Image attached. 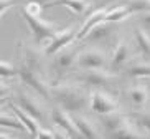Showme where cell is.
I'll return each mask as SVG.
<instances>
[{
	"mask_svg": "<svg viewBox=\"0 0 150 139\" xmlns=\"http://www.w3.org/2000/svg\"><path fill=\"white\" fill-rule=\"evenodd\" d=\"M149 12H150V0H149Z\"/></svg>",
	"mask_w": 150,
	"mask_h": 139,
	"instance_id": "33",
	"label": "cell"
},
{
	"mask_svg": "<svg viewBox=\"0 0 150 139\" xmlns=\"http://www.w3.org/2000/svg\"><path fill=\"white\" fill-rule=\"evenodd\" d=\"M54 139H71V136L68 134L66 131L56 128V129H54Z\"/></svg>",
	"mask_w": 150,
	"mask_h": 139,
	"instance_id": "31",
	"label": "cell"
},
{
	"mask_svg": "<svg viewBox=\"0 0 150 139\" xmlns=\"http://www.w3.org/2000/svg\"><path fill=\"white\" fill-rule=\"evenodd\" d=\"M130 15H132V12H130V9H129L127 5H120V7L109 9L104 22H107V23H120V22H124L125 18H129Z\"/></svg>",
	"mask_w": 150,
	"mask_h": 139,
	"instance_id": "24",
	"label": "cell"
},
{
	"mask_svg": "<svg viewBox=\"0 0 150 139\" xmlns=\"http://www.w3.org/2000/svg\"><path fill=\"white\" fill-rule=\"evenodd\" d=\"M115 23H107V22H102L99 25L93 28L89 31V35L86 36V40L89 41H106L109 40L110 36L115 35Z\"/></svg>",
	"mask_w": 150,
	"mask_h": 139,
	"instance_id": "17",
	"label": "cell"
},
{
	"mask_svg": "<svg viewBox=\"0 0 150 139\" xmlns=\"http://www.w3.org/2000/svg\"><path fill=\"white\" fill-rule=\"evenodd\" d=\"M89 109L93 113H96L97 116H107L110 113L119 111V104L107 91L94 90V91H91Z\"/></svg>",
	"mask_w": 150,
	"mask_h": 139,
	"instance_id": "4",
	"label": "cell"
},
{
	"mask_svg": "<svg viewBox=\"0 0 150 139\" xmlns=\"http://www.w3.org/2000/svg\"><path fill=\"white\" fill-rule=\"evenodd\" d=\"M10 109H12V113H15V114L20 118V121L23 123V126L27 128V131L31 136L38 134V131H40L41 128H40V123H38L36 118H33L31 114H28L27 111H23V109L20 108V106H17V104H10Z\"/></svg>",
	"mask_w": 150,
	"mask_h": 139,
	"instance_id": "19",
	"label": "cell"
},
{
	"mask_svg": "<svg viewBox=\"0 0 150 139\" xmlns=\"http://www.w3.org/2000/svg\"><path fill=\"white\" fill-rule=\"evenodd\" d=\"M35 139H54V131L41 128V129L38 131V134L35 136Z\"/></svg>",
	"mask_w": 150,
	"mask_h": 139,
	"instance_id": "29",
	"label": "cell"
},
{
	"mask_svg": "<svg viewBox=\"0 0 150 139\" xmlns=\"http://www.w3.org/2000/svg\"><path fill=\"white\" fill-rule=\"evenodd\" d=\"M130 56H132V53H130L129 43L124 41V40H119L115 43L114 50H112V56H110V60H109V71L115 75V73H119L120 70H124L125 65L130 61Z\"/></svg>",
	"mask_w": 150,
	"mask_h": 139,
	"instance_id": "10",
	"label": "cell"
},
{
	"mask_svg": "<svg viewBox=\"0 0 150 139\" xmlns=\"http://www.w3.org/2000/svg\"><path fill=\"white\" fill-rule=\"evenodd\" d=\"M78 81L84 88L89 90H101V91H109L114 90L115 86V76L114 73L106 71V70H86L78 76Z\"/></svg>",
	"mask_w": 150,
	"mask_h": 139,
	"instance_id": "2",
	"label": "cell"
},
{
	"mask_svg": "<svg viewBox=\"0 0 150 139\" xmlns=\"http://www.w3.org/2000/svg\"><path fill=\"white\" fill-rule=\"evenodd\" d=\"M107 55L101 48H88L81 51L78 56V66L86 71V70H104L107 65Z\"/></svg>",
	"mask_w": 150,
	"mask_h": 139,
	"instance_id": "7",
	"label": "cell"
},
{
	"mask_svg": "<svg viewBox=\"0 0 150 139\" xmlns=\"http://www.w3.org/2000/svg\"><path fill=\"white\" fill-rule=\"evenodd\" d=\"M127 121H129V116L122 114L120 111L110 113V114H107V116H99V123H101L106 136L110 134V133H114V131H117V129H120Z\"/></svg>",
	"mask_w": 150,
	"mask_h": 139,
	"instance_id": "15",
	"label": "cell"
},
{
	"mask_svg": "<svg viewBox=\"0 0 150 139\" xmlns=\"http://www.w3.org/2000/svg\"><path fill=\"white\" fill-rule=\"evenodd\" d=\"M140 23L149 30L150 28V12H145V14H140Z\"/></svg>",
	"mask_w": 150,
	"mask_h": 139,
	"instance_id": "30",
	"label": "cell"
},
{
	"mask_svg": "<svg viewBox=\"0 0 150 139\" xmlns=\"http://www.w3.org/2000/svg\"><path fill=\"white\" fill-rule=\"evenodd\" d=\"M45 7L46 9H51V7H66L74 15H84L91 9V2L89 0H51Z\"/></svg>",
	"mask_w": 150,
	"mask_h": 139,
	"instance_id": "16",
	"label": "cell"
},
{
	"mask_svg": "<svg viewBox=\"0 0 150 139\" xmlns=\"http://www.w3.org/2000/svg\"><path fill=\"white\" fill-rule=\"evenodd\" d=\"M22 15H23V18H25V22L28 23L31 33H33L35 43H38V45L43 43V41H46V40L50 41L58 31H59L58 25L53 22H46V20H43L41 17H33V15L23 12V10H22Z\"/></svg>",
	"mask_w": 150,
	"mask_h": 139,
	"instance_id": "3",
	"label": "cell"
},
{
	"mask_svg": "<svg viewBox=\"0 0 150 139\" xmlns=\"http://www.w3.org/2000/svg\"><path fill=\"white\" fill-rule=\"evenodd\" d=\"M2 128L5 129H15V131H27V128L20 121V118L15 113H2Z\"/></svg>",
	"mask_w": 150,
	"mask_h": 139,
	"instance_id": "25",
	"label": "cell"
},
{
	"mask_svg": "<svg viewBox=\"0 0 150 139\" xmlns=\"http://www.w3.org/2000/svg\"><path fill=\"white\" fill-rule=\"evenodd\" d=\"M129 119L132 121V124L140 131L142 134L150 136V113H144V111L132 113Z\"/></svg>",
	"mask_w": 150,
	"mask_h": 139,
	"instance_id": "23",
	"label": "cell"
},
{
	"mask_svg": "<svg viewBox=\"0 0 150 139\" xmlns=\"http://www.w3.org/2000/svg\"><path fill=\"white\" fill-rule=\"evenodd\" d=\"M73 121H74V126L81 139H101L99 129L89 118L83 116V114H73Z\"/></svg>",
	"mask_w": 150,
	"mask_h": 139,
	"instance_id": "14",
	"label": "cell"
},
{
	"mask_svg": "<svg viewBox=\"0 0 150 139\" xmlns=\"http://www.w3.org/2000/svg\"><path fill=\"white\" fill-rule=\"evenodd\" d=\"M41 4L40 2H36V0H31L28 2L25 7H23V12H27V14L33 15V17H41Z\"/></svg>",
	"mask_w": 150,
	"mask_h": 139,
	"instance_id": "27",
	"label": "cell"
},
{
	"mask_svg": "<svg viewBox=\"0 0 150 139\" xmlns=\"http://www.w3.org/2000/svg\"><path fill=\"white\" fill-rule=\"evenodd\" d=\"M18 78L22 80L23 85H27L30 90H35L45 99H51V86L45 81V76L31 71V70H28L27 66L22 65L20 66V75H18Z\"/></svg>",
	"mask_w": 150,
	"mask_h": 139,
	"instance_id": "6",
	"label": "cell"
},
{
	"mask_svg": "<svg viewBox=\"0 0 150 139\" xmlns=\"http://www.w3.org/2000/svg\"><path fill=\"white\" fill-rule=\"evenodd\" d=\"M107 12H109V9L107 7H101V9L94 10V12H91L89 14V17L84 20V23L81 25L79 31H78V36H76V40H86V36L89 35V31L93 30L96 25H99V23H102L104 20H106V15Z\"/></svg>",
	"mask_w": 150,
	"mask_h": 139,
	"instance_id": "13",
	"label": "cell"
},
{
	"mask_svg": "<svg viewBox=\"0 0 150 139\" xmlns=\"http://www.w3.org/2000/svg\"><path fill=\"white\" fill-rule=\"evenodd\" d=\"M17 106H20L23 111H27L28 114H31L36 119L46 116V108L41 104V101L27 91H18L17 93Z\"/></svg>",
	"mask_w": 150,
	"mask_h": 139,
	"instance_id": "9",
	"label": "cell"
},
{
	"mask_svg": "<svg viewBox=\"0 0 150 139\" xmlns=\"http://www.w3.org/2000/svg\"><path fill=\"white\" fill-rule=\"evenodd\" d=\"M127 98L129 101L139 108H144L147 106L150 101V93H149V88L144 85H134L127 90Z\"/></svg>",
	"mask_w": 150,
	"mask_h": 139,
	"instance_id": "18",
	"label": "cell"
},
{
	"mask_svg": "<svg viewBox=\"0 0 150 139\" xmlns=\"http://www.w3.org/2000/svg\"><path fill=\"white\" fill-rule=\"evenodd\" d=\"M51 99L64 111L71 114H81L86 108H89L91 91H88L83 85L56 81L51 85Z\"/></svg>",
	"mask_w": 150,
	"mask_h": 139,
	"instance_id": "1",
	"label": "cell"
},
{
	"mask_svg": "<svg viewBox=\"0 0 150 139\" xmlns=\"http://www.w3.org/2000/svg\"><path fill=\"white\" fill-rule=\"evenodd\" d=\"M134 35H135V46L139 50V53L142 56H145L147 60H150V36H149V33L142 27H137L135 31H134Z\"/></svg>",
	"mask_w": 150,
	"mask_h": 139,
	"instance_id": "21",
	"label": "cell"
},
{
	"mask_svg": "<svg viewBox=\"0 0 150 139\" xmlns=\"http://www.w3.org/2000/svg\"><path fill=\"white\" fill-rule=\"evenodd\" d=\"M22 53H23V66H27L28 70L45 76V58H43L45 51L38 50L33 45L22 43Z\"/></svg>",
	"mask_w": 150,
	"mask_h": 139,
	"instance_id": "8",
	"label": "cell"
},
{
	"mask_svg": "<svg viewBox=\"0 0 150 139\" xmlns=\"http://www.w3.org/2000/svg\"><path fill=\"white\" fill-rule=\"evenodd\" d=\"M78 31L79 30H76V27H69V28L59 30L56 35L46 43V46H45V50H43L45 56H53V55L61 53L64 48H69V45L76 40V36H78Z\"/></svg>",
	"mask_w": 150,
	"mask_h": 139,
	"instance_id": "5",
	"label": "cell"
},
{
	"mask_svg": "<svg viewBox=\"0 0 150 139\" xmlns=\"http://www.w3.org/2000/svg\"><path fill=\"white\" fill-rule=\"evenodd\" d=\"M125 75L135 80L150 78V63L149 61H132L125 68Z\"/></svg>",
	"mask_w": 150,
	"mask_h": 139,
	"instance_id": "22",
	"label": "cell"
},
{
	"mask_svg": "<svg viewBox=\"0 0 150 139\" xmlns=\"http://www.w3.org/2000/svg\"><path fill=\"white\" fill-rule=\"evenodd\" d=\"M0 73H2L4 80H8V78H15L20 75V68H17L13 63L7 61V60H2V63H0Z\"/></svg>",
	"mask_w": 150,
	"mask_h": 139,
	"instance_id": "26",
	"label": "cell"
},
{
	"mask_svg": "<svg viewBox=\"0 0 150 139\" xmlns=\"http://www.w3.org/2000/svg\"><path fill=\"white\" fill-rule=\"evenodd\" d=\"M0 139H12V138H10V136H8V134H5V133H4V134L0 136Z\"/></svg>",
	"mask_w": 150,
	"mask_h": 139,
	"instance_id": "32",
	"label": "cell"
},
{
	"mask_svg": "<svg viewBox=\"0 0 150 139\" xmlns=\"http://www.w3.org/2000/svg\"><path fill=\"white\" fill-rule=\"evenodd\" d=\"M78 56H79L78 48H66L63 50L61 53H58L56 58H54V65H53L58 76H64L73 68V65L78 63Z\"/></svg>",
	"mask_w": 150,
	"mask_h": 139,
	"instance_id": "12",
	"label": "cell"
},
{
	"mask_svg": "<svg viewBox=\"0 0 150 139\" xmlns=\"http://www.w3.org/2000/svg\"><path fill=\"white\" fill-rule=\"evenodd\" d=\"M106 138L107 139H147V136L142 134L140 131L132 124V121L129 119L120 129H117V131H114V133L107 134Z\"/></svg>",
	"mask_w": 150,
	"mask_h": 139,
	"instance_id": "20",
	"label": "cell"
},
{
	"mask_svg": "<svg viewBox=\"0 0 150 139\" xmlns=\"http://www.w3.org/2000/svg\"><path fill=\"white\" fill-rule=\"evenodd\" d=\"M17 0H0V15L5 17V14L8 12L12 7H15Z\"/></svg>",
	"mask_w": 150,
	"mask_h": 139,
	"instance_id": "28",
	"label": "cell"
},
{
	"mask_svg": "<svg viewBox=\"0 0 150 139\" xmlns=\"http://www.w3.org/2000/svg\"><path fill=\"white\" fill-rule=\"evenodd\" d=\"M50 116H51V121H53V124L56 126V128L66 131L71 138H79L71 113L64 111V109L59 108V106H54V108L51 109V113H50Z\"/></svg>",
	"mask_w": 150,
	"mask_h": 139,
	"instance_id": "11",
	"label": "cell"
}]
</instances>
